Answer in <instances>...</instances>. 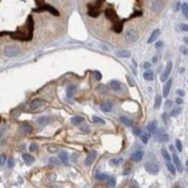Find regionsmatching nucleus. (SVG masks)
I'll return each instance as SVG.
<instances>
[{"label":"nucleus","instance_id":"f257e3e1","mask_svg":"<svg viewBox=\"0 0 188 188\" xmlns=\"http://www.w3.org/2000/svg\"><path fill=\"white\" fill-rule=\"evenodd\" d=\"M21 53V49L19 46H15V45H7L4 47V54L6 57H9V58H13V57H16Z\"/></svg>","mask_w":188,"mask_h":188},{"label":"nucleus","instance_id":"f03ea898","mask_svg":"<svg viewBox=\"0 0 188 188\" xmlns=\"http://www.w3.org/2000/svg\"><path fill=\"white\" fill-rule=\"evenodd\" d=\"M137 39H139V33H137L136 29L131 28L126 31V34H125V41L127 43H134Z\"/></svg>","mask_w":188,"mask_h":188},{"label":"nucleus","instance_id":"7ed1b4c3","mask_svg":"<svg viewBox=\"0 0 188 188\" xmlns=\"http://www.w3.org/2000/svg\"><path fill=\"white\" fill-rule=\"evenodd\" d=\"M144 169H145V171L149 172L150 174H157V173L159 172V166L156 164V163H153V162H148V163H145Z\"/></svg>","mask_w":188,"mask_h":188},{"label":"nucleus","instance_id":"20e7f679","mask_svg":"<svg viewBox=\"0 0 188 188\" xmlns=\"http://www.w3.org/2000/svg\"><path fill=\"white\" fill-rule=\"evenodd\" d=\"M164 7V0H153L151 3V9L155 13H159Z\"/></svg>","mask_w":188,"mask_h":188},{"label":"nucleus","instance_id":"39448f33","mask_svg":"<svg viewBox=\"0 0 188 188\" xmlns=\"http://www.w3.org/2000/svg\"><path fill=\"white\" fill-rule=\"evenodd\" d=\"M172 67H173L172 61H169L167 64H166V67H165L163 74H162V76H161V81H162V82H165V81L169 79V76H170V74H171V71H172Z\"/></svg>","mask_w":188,"mask_h":188},{"label":"nucleus","instance_id":"423d86ee","mask_svg":"<svg viewBox=\"0 0 188 188\" xmlns=\"http://www.w3.org/2000/svg\"><path fill=\"white\" fill-rule=\"evenodd\" d=\"M96 157H97V152L95 151V150H91L89 153H88V156H87V158H85V165H91L92 163H93V161L96 159Z\"/></svg>","mask_w":188,"mask_h":188},{"label":"nucleus","instance_id":"0eeeda50","mask_svg":"<svg viewBox=\"0 0 188 188\" xmlns=\"http://www.w3.org/2000/svg\"><path fill=\"white\" fill-rule=\"evenodd\" d=\"M45 103H46L45 101L37 98V99H34L33 102H31V104H30V107L33 109V110H36V109H39V107H42V106H43Z\"/></svg>","mask_w":188,"mask_h":188},{"label":"nucleus","instance_id":"6e6552de","mask_svg":"<svg viewBox=\"0 0 188 188\" xmlns=\"http://www.w3.org/2000/svg\"><path fill=\"white\" fill-rule=\"evenodd\" d=\"M172 79H169L167 82L165 83L164 88H163V96L164 97H167L169 96V93H170V90H171V87H172Z\"/></svg>","mask_w":188,"mask_h":188},{"label":"nucleus","instance_id":"1a4fd4ad","mask_svg":"<svg viewBox=\"0 0 188 188\" xmlns=\"http://www.w3.org/2000/svg\"><path fill=\"white\" fill-rule=\"evenodd\" d=\"M59 159L61 163L64 164H68V159H69V156L66 151H60L59 152Z\"/></svg>","mask_w":188,"mask_h":188},{"label":"nucleus","instance_id":"9d476101","mask_svg":"<svg viewBox=\"0 0 188 188\" xmlns=\"http://www.w3.org/2000/svg\"><path fill=\"white\" fill-rule=\"evenodd\" d=\"M22 159L24 161V163L27 165H30V164H33L35 162V158L31 155H29V153H23L22 155Z\"/></svg>","mask_w":188,"mask_h":188},{"label":"nucleus","instance_id":"9b49d317","mask_svg":"<svg viewBox=\"0 0 188 188\" xmlns=\"http://www.w3.org/2000/svg\"><path fill=\"white\" fill-rule=\"evenodd\" d=\"M143 151L142 150H139V151H135L133 155H132V161L134 162H140L142 158H143Z\"/></svg>","mask_w":188,"mask_h":188},{"label":"nucleus","instance_id":"f8f14e48","mask_svg":"<svg viewBox=\"0 0 188 188\" xmlns=\"http://www.w3.org/2000/svg\"><path fill=\"white\" fill-rule=\"evenodd\" d=\"M112 107H113V105H112L111 102H104L101 105V110L103 112H111L112 111Z\"/></svg>","mask_w":188,"mask_h":188},{"label":"nucleus","instance_id":"ddd939ff","mask_svg":"<svg viewBox=\"0 0 188 188\" xmlns=\"http://www.w3.org/2000/svg\"><path fill=\"white\" fill-rule=\"evenodd\" d=\"M155 137H156V141H158V142H166V141H169V135L165 134V133H157Z\"/></svg>","mask_w":188,"mask_h":188},{"label":"nucleus","instance_id":"4468645a","mask_svg":"<svg viewBox=\"0 0 188 188\" xmlns=\"http://www.w3.org/2000/svg\"><path fill=\"white\" fill-rule=\"evenodd\" d=\"M148 131L149 133H156L157 132V121H151L148 123Z\"/></svg>","mask_w":188,"mask_h":188},{"label":"nucleus","instance_id":"2eb2a0df","mask_svg":"<svg viewBox=\"0 0 188 188\" xmlns=\"http://www.w3.org/2000/svg\"><path fill=\"white\" fill-rule=\"evenodd\" d=\"M173 162H174V166H175V169L179 171V172H182V166H181V163H180V159H179V157L174 153L173 155Z\"/></svg>","mask_w":188,"mask_h":188},{"label":"nucleus","instance_id":"dca6fc26","mask_svg":"<svg viewBox=\"0 0 188 188\" xmlns=\"http://www.w3.org/2000/svg\"><path fill=\"white\" fill-rule=\"evenodd\" d=\"M110 87H111V89L114 90V91H120V90H121V84H120V82H118V81H115V80H113V81L110 82Z\"/></svg>","mask_w":188,"mask_h":188},{"label":"nucleus","instance_id":"f3484780","mask_svg":"<svg viewBox=\"0 0 188 188\" xmlns=\"http://www.w3.org/2000/svg\"><path fill=\"white\" fill-rule=\"evenodd\" d=\"M159 33H161V31L158 30V29H156V30H153V33L151 34V36H150V38L148 39V43L150 44V43H153L156 39H157V37L159 36Z\"/></svg>","mask_w":188,"mask_h":188},{"label":"nucleus","instance_id":"a211bd4d","mask_svg":"<svg viewBox=\"0 0 188 188\" xmlns=\"http://www.w3.org/2000/svg\"><path fill=\"white\" fill-rule=\"evenodd\" d=\"M120 121H121L123 125H126L127 127H132V126H133V121H132L131 119L126 118L125 115H121V117H120Z\"/></svg>","mask_w":188,"mask_h":188},{"label":"nucleus","instance_id":"6ab92c4d","mask_svg":"<svg viewBox=\"0 0 188 188\" xmlns=\"http://www.w3.org/2000/svg\"><path fill=\"white\" fill-rule=\"evenodd\" d=\"M143 77H144V80H147V81H152V80H153V72L150 71V69H147V71L143 73Z\"/></svg>","mask_w":188,"mask_h":188},{"label":"nucleus","instance_id":"aec40b11","mask_svg":"<svg viewBox=\"0 0 188 188\" xmlns=\"http://www.w3.org/2000/svg\"><path fill=\"white\" fill-rule=\"evenodd\" d=\"M21 128H22V131L24 133H31V132H33V127H31V125L28 123V122H23Z\"/></svg>","mask_w":188,"mask_h":188},{"label":"nucleus","instance_id":"412c9836","mask_svg":"<svg viewBox=\"0 0 188 188\" xmlns=\"http://www.w3.org/2000/svg\"><path fill=\"white\" fill-rule=\"evenodd\" d=\"M117 55L120 58H129L131 57V52L128 50H122V51H118Z\"/></svg>","mask_w":188,"mask_h":188},{"label":"nucleus","instance_id":"4be33fe9","mask_svg":"<svg viewBox=\"0 0 188 188\" xmlns=\"http://www.w3.org/2000/svg\"><path fill=\"white\" fill-rule=\"evenodd\" d=\"M75 91H76V87H75V85H73V84H72V85H68V87H67V90H66L67 96H68V97H72V96L74 95Z\"/></svg>","mask_w":188,"mask_h":188},{"label":"nucleus","instance_id":"5701e85b","mask_svg":"<svg viewBox=\"0 0 188 188\" xmlns=\"http://www.w3.org/2000/svg\"><path fill=\"white\" fill-rule=\"evenodd\" d=\"M49 121H50L49 117H41L37 119V123H39V125H46Z\"/></svg>","mask_w":188,"mask_h":188},{"label":"nucleus","instance_id":"b1692460","mask_svg":"<svg viewBox=\"0 0 188 188\" xmlns=\"http://www.w3.org/2000/svg\"><path fill=\"white\" fill-rule=\"evenodd\" d=\"M71 121H72V123H74V125H80V123L83 122V118H81V117H73V118L71 119Z\"/></svg>","mask_w":188,"mask_h":188},{"label":"nucleus","instance_id":"393cba45","mask_svg":"<svg viewBox=\"0 0 188 188\" xmlns=\"http://www.w3.org/2000/svg\"><path fill=\"white\" fill-rule=\"evenodd\" d=\"M181 11H182V14L185 17H188V4H182L181 5Z\"/></svg>","mask_w":188,"mask_h":188},{"label":"nucleus","instance_id":"a878e982","mask_svg":"<svg viewBox=\"0 0 188 188\" xmlns=\"http://www.w3.org/2000/svg\"><path fill=\"white\" fill-rule=\"evenodd\" d=\"M162 105V96H157L155 101V109H159Z\"/></svg>","mask_w":188,"mask_h":188},{"label":"nucleus","instance_id":"bb28decb","mask_svg":"<svg viewBox=\"0 0 188 188\" xmlns=\"http://www.w3.org/2000/svg\"><path fill=\"white\" fill-rule=\"evenodd\" d=\"M181 113V107H175L171 111V117H178Z\"/></svg>","mask_w":188,"mask_h":188},{"label":"nucleus","instance_id":"cd10ccee","mask_svg":"<svg viewBox=\"0 0 188 188\" xmlns=\"http://www.w3.org/2000/svg\"><path fill=\"white\" fill-rule=\"evenodd\" d=\"M122 162V159L121 158H113V159H111L110 161V164L111 165H113V166H118V165H120V163Z\"/></svg>","mask_w":188,"mask_h":188},{"label":"nucleus","instance_id":"c85d7f7f","mask_svg":"<svg viewBox=\"0 0 188 188\" xmlns=\"http://www.w3.org/2000/svg\"><path fill=\"white\" fill-rule=\"evenodd\" d=\"M107 177H109V175H107V174H105V173H97L95 178H96L97 180L102 181V180H106V179H107Z\"/></svg>","mask_w":188,"mask_h":188},{"label":"nucleus","instance_id":"c756f323","mask_svg":"<svg viewBox=\"0 0 188 188\" xmlns=\"http://www.w3.org/2000/svg\"><path fill=\"white\" fill-rule=\"evenodd\" d=\"M107 185L111 187V188H113L114 186H115V179L113 178V177H107Z\"/></svg>","mask_w":188,"mask_h":188},{"label":"nucleus","instance_id":"7c9ffc66","mask_svg":"<svg viewBox=\"0 0 188 188\" xmlns=\"http://www.w3.org/2000/svg\"><path fill=\"white\" fill-rule=\"evenodd\" d=\"M166 166H167V169H169V171L172 173V174H175V166L172 164V163H170V162H167V164H166Z\"/></svg>","mask_w":188,"mask_h":188},{"label":"nucleus","instance_id":"2f4dec72","mask_svg":"<svg viewBox=\"0 0 188 188\" xmlns=\"http://www.w3.org/2000/svg\"><path fill=\"white\" fill-rule=\"evenodd\" d=\"M162 156L164 157V159L165 161H167V162H170V159H171V157H170V155H169V152L165 150V149H162Z\"/></svg>","mask_w":188,"mask_h":188},{"label":"nucleus","instance_id":"473e14b6","mask_svg":"<svg viewBox=\"0 0 188 188\" xmlns=\"http://www.w3.org/2000/svg\"><path fill=\"white\" fill-rule=\"evenodd\" d=\"M92 121H93V122H96V123H101V125H104V123H105V121H104L102 118H99V117H96V115L92 118Z\"/></svg>","mask_w":188,"mask_h":188},{"label":"nucleus","instance_id":"72a5a7b5","mask_svg":"<svg viewBox=\"0 0 188 188\" xmlns=\"http://www.w3.org/2000/svg\"><path fill=\"white\" fill-rule=\"evenodd\" d=\"M149 137H150V135H149V134H141V140H142V142H143V143H148Z\"/></svg>","mask_w":188,"mask_h":188},{"label":"nucleus","instance_id":"f704fd0d","mask_svg":"<svg viewBox=\"0 0 188 188\" xmlns=\"http://www.w3.org/2000/svg\"><path fill=\"white\" fill-rule=\"evenodd\" d=\"M6 164V155L5 153H1L0 155V165H5Z\"/></svg>","mask_w":188,"mask_h":188},{"label":"nucleus","instance_id":"c9c22d12","mask_svg":"<svg viewBox=\"0 0 188 188\" xmlns=\"http://www.w3.org/2000/svg\"><path fill=\"white\" fill-rule=\"evenodd\" d=\"M93 76H95V79H96L97 81H101V80H102V74H101L98 71H95V72H93Z\"/></svg>","mask_w":188,"mask_h":188},{"label":"nucleus","instance_id":"e433bc0d","mask_svg":"<svg viewBox=\"0 0 188 188\" xmlns=\"http://www.w3.org/2000/svg\"><path fill=\"white\" fill-rule=\"evenodd\" d=\"M175 145H177V149H178V151H182V143H181V141L180 140H177L175 141Z\"/></svg>","mask_w":188,"mask_h":188},{"label":"nucleus","instance_id":"4c0bfd02","mask_svg":"<svg viewBox=\"0 0 188 188\" xmlns=\"http://www.w3.org/2000/svg\"><path fill=\"white\" fill-rule=\"evenodd\" d=\"M14 166V159L13 158H9L8 161H7V167L8 169H12Z\"/></svg>","mask_w":188,"mask_h":188},{"label":"nucleus","instance_id":"58836bf2","mask_svg":"<svg viewBox=\"0 0 188 188\" xmlns=\"http://www.w3.org/2000/svg\"><path fill=\"white\" fill-rule=\"evenodd\" d=\"M29 149H30V151H36V150L38 149V145H37L36 143H31Z\"/></svg>","mask_w":188,"mask_h":188},{"label":"nucleus","instance_id":"ea45409f","mask_svg":"<svg viewBox=\"0 0 188 188\" xmlns=\"http://www.w3.org/2000/svg\"><path fill=\"white\" fill-rule=\"evenodd\" d=\"M180 51H181V53L185 54V55L188 54V49H187L186 46H181V47H180Z\"/></svg>","mask_w":188,"mask_h":188},{"label":"nucleus","instance_id":"a19ab883","mask_svg":"<svg viewBox=\"0 0 188 188\" xmlns=\"http://www.w3.org/2000/svg\"><path fill=\"white\" fill-rule=\"evenodd\" d=\"M47 150H49V152H52V153H54V152L58 151V149H57L55 147H52V145H50V147L47 148Z\"/></svg>","mask_w":188,"mask_h":188},{"label":"nucleus","instance_id":"79ce46f5","mask_svg":"<svg viewBox=\"0 0 188 188\" xmlns=\"http://www.w3.org/2000/svg\"><path fill=\"white\" fill-rule=\"evenodd\" d=\"M180 29H181L182 31H188V24H185V23L180 24Z\"/></svg>","mask_w":188,"mask_h":188},{"label":"nucleus","instance_id":"37998d69","mask_svg":"<svg viewBox=\"0 0 188 188\" xmlns=\"http://www.w3.org/2000/svg\"><path fill=\"white\" fill-rule=\"evenodd\" d=\"M80 129H81L82 132H84V133H88V132H89V127H88V126H85V125L81 126V127H80Z\"/></svg>","mask_w":188,"mask_h":188},{"label":"nucleus","instance_id":"c03bdc74","mask_svg":"<svg viewBox=\"0 0 188 188\" xmlns=\"http://www.w3.org/2000/svg\"><path fill=\"white\" fill-rule=\"evenodd\" d=\"M133 133H134L135 135H141V129L137 128V127H135V128L133 129Z\"/></svg>","mask_w":188,"mask_h":188},{"label":"nucleus","instance_id":"a18cd8bd","mask_svg":"<svg viewBox=\"0 0 188 188\" xmlns=\"http://www.w3.org/2000/svg\"><path fill=\"white\" fill-rule=\"evenodd\" d=\"M155 46H156V49H159V47L164 46V43H163V42H157V43L155 44Z\"/></svg>","mask_w":188,"mask_h":188},{"label":"nucleus","instance_id":"49530a36","mask_svg":"<svg viewBox=\"0 0 188 188\" xmlns=\"http://www.w3.org/2000/svg\"><path fill=\"white\" fill-rule=\"evenodd\" d=\"M104 89H105V87H104V85H99V87L97 88V90H98L99 92H102V93H104V92H105V90H104Z\"/></svg>","mask_w":188,"mask_h":188},{"label":"nucleus","instance_id":"de8ad7c7","mask_svg":"<svg viewBox=\"0 0 188 188\" xmlns=\"http://www.w3.org/2000/svg\"><path fill=\"white\" fill-rule=\"evenodd\" d=\"M162 118H163V120H164V122H167V120H169V115H167V113H163V115H162Z\"/></svg>","mask_w":188,"mask_h":188},{"label":"nucleus","instance_id":"09e8293b","mask_svg":"<svg viewBox=\"0 0 188 188\" xmlns=\"http://www.w3.org/2000/svg\"><path fill=\"white\" fill-rule=\"evenodd\" d=\"M50 164H53V165H58V164H59V162H58L57 159H54V158H51V159H50Z\"/></svg>","mask_w":188,"mask_h":188},{"label":"nucleus","instance_id":"8fccbe9b","mask_svg":"<svg viewBox=\"0 0 188 188\" xmlns=\"http://www.w3.org/2000/svg\"><path fill=\"white\" fill-rule=\"evenodd\" d=\"M171 105H172V102H171V101H166V103H165V107H166V109H170Z\"/></svg>","mask_w":188,"mask_h":188},{"label":"nucleus","instance_id":"3c124183","mask_svg":"<svg viewBox=\"0 0 188 188\" xmlns=\"http://www.w3.org/2000/svg\"><path fill=\"white\" fill-rule=\"evenodd\" d=\"M177 93H178L179 96H181V97L185 96V91H183V90H177Z\"/></svg>","mask_w":188,"mask_h":188},{"label":"nucleus","instance_id":"603ef678","mask_svg":"<svg viewBox=\"0 0 188 188\" xmlns=\"http://www.w3.org/2000/svg\"><path fill=\"white\" fill-rule=\"evenodd\" d=\"M143 68L144 69H149L150 68V64H149V62H144V64H143Z\"/></svg>","mask_w":188,"mask_h":188},{"label":"nucleus","instance_id":"864d4df0","mask_svg":"<svg viewBox=\"0 0 188 188\" xmlns=\"http://www.w3.org/2000/svg\"><path fill=\"white\" fill-rule=\"evenodd\" d=\"M175 102H177V104H182V103H183L182 98H177V99H175Z\"/></svg>","mask_w":188,"mask_h":188},{"label":"nucleus","instance_id":"5fc2aeb1","mask_svg":"<svg viewBox=\"0 0 188 188\" xmlns=\"http://www.w3.org/2000/svg\"><path fill=\"white\" fill-rule=\"evenodd\" d=\"M183 42H185V43L188 45V37H185V38H183Z\"/></svg>","mask_w":188,"mask_h":188},{"label":"nucleus","instance_id":"6e6d98bb","mask_svg":"<svg viewBox=\"0 0 188 188\" xmlns=\"http://www.w3.org/2000/svg\"><path fill=\"white\" fill-rule=\"evenodd\" d=\"M129 172H131V170H126V171H125V172H123V174H125V175H126V174H128Z\"/></svg>","mask_w":188,"mask_h":188},{"label":"nucleus","instance_id":"4d7b16f0","mask_svg":"<svg viewBox=\"0 0 188 188\" xmlns=\"http://www.w3.org/2000/svg\"><path fill=\"white\" fill-rule=\"evenodd\" d=\"M152 61H153V62H156V61H157V58H156V57H153V59H152Z\"/></svg>","mask_w":188,"mask_h":188},{"label":"nucleus","instance_id":"13d9d810","mask_svg":"<svg viewBox=\"0 0 188 188\" xmlns=\"http://www.w3.org/2000/svg\"><path fill=\"white\" fill-rule=\"evenodd\" d=\"M186 166H187V172H188V161L186 162Z\"/></svg>","mask_w":188,"mask_h":188},{"label":"nucleus","instance_id":"bf43d9fd","mask_svg":"<svg viewBox=\"0 0 188 188\" xmlns=\"http://www.w3.org/2000/svg\"><path fill=\"white\" fill-rule=\"evenodd\" d=\"M51 188H58V187H51Z\"/></svg>","mask_w":188,"mask_h":188}]
</instances>
